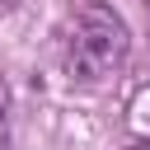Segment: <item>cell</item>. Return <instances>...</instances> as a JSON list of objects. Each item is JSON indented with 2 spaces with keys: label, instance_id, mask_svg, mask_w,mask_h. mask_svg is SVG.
<instances>
[{
  "label": "cell",
  "instance_id": "obj_1",
  "mask_svg": "<svg viewBox=\"0 0 150 150\" xmlns=\"http://www.w3.org/2000/svg\"><path fill=\"white\" fill-rule=\"evenodd\" d=\"M127 61V23L108 9V5H84L66 33V66L75 80L94 84L103 75H112Z\"/></svg>",
  "mask_w": 150,
  "mask_h": 150
},
{
  "label": "cell",
  "instance_id": "obj_2",
  "mask_svg": "<svg viewBox=\"0 0 150 150\" xmlns=\"http://www.w3.org/2000/svg\"><path fill=\"white\" fill-rule=\"evenodd\" d=\"M127 127H131L136 141H150V84H141V89L131 94V103H127Z\"/></svg>",
  "mask_w": 150,
  "mask_h": 150
},
{
  "label": "cell",
  "instance_id": "obj_3",
  "mask_svg": "<svg viewBox=\"0 0 150 150\" xmlns=\"http://www.w3.org/2000/svg\"><path fill=\"white\" fill-rule=\"evenodd\" d=\"M0 150H9V84L0 80Z\"/></svg>",
  "mask_w": 150,
  "mask_h": 150
},
{
  "label": "cell",
  "instance_id": "obj_4",
  "mask_svg": "<svg viewBox=\"0 0 150 150\" xmlns=\"http://www.w3.org/2000/svg\"><path fill=\"white\" fill-rule=\"evenodd\" d=\"M127 150H150V141H131V145H127Z\"/></svg>",
  "mask_w": 150,
  "mask_h": 150
},
{
  "label": "cell",
  "instance_id": "obj_5",
  "mask_svg": "<svg viewBox=\"0 0 150 150\" xmlns=\"http://www.w3.org/2000/svg\"><path fill=\"white\" fill-rule=\"evenodd\" d=\"M9 5H14V0H0V14H5V9H9Z\"/></svg>",
  "mask_w": 150,
  "mask_h": 150
}]
</instances>
